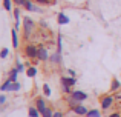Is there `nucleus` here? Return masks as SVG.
Listing matches in <instances>:
<instances>
[{
    "label": "nucleus",
    "instance_id": "1",
    "mask_svg": "<svg viewBox=\"0 0 121 117\" xmlns=\"http://www.w3.org/2000/svg\"><path fill=\"white\" fill-rule=\"evenodd\" d=\"M32 29H34V22L31 20L29 17H25L23 19V31H25V36H29L31 33H32Z\"/></svg>",
    "mask_w": 121,
    "mask_h": 117
},
{
    "label": "nucleus",
    "instance_id": "2",
    "mask_svg": "<svg viewBox=\"0 0 121 117\" xmlns=\"http://www.w3.org/2000/svg\"><path fill=\"white\" fill-rule=\"evenodd\" d=\"M37 52H39V48L34 46V45H28L26 48H25V54L29 59H37Z\"/></svg>",
    "mask_w": 121,
    "mask_h": 117
},
{
    "label": "nucleus",
    "instance_id": "3",
    "mask_svg": "<svg viewBox=\"0 0 121 117\" xmlns=\"http://www.w3.org/2000/svg\"><path fill=\"white\" fill-rule=\"evenodd\" d=\"M71 97H72L74 100H77V102H83V100L87 99V94L83 93V91H72Z\"/></svg>",
    "mask_w": 121,
    "mask_h": 117
},
{
    "label": "nucleus",
    "instance_id": "4",
    "mask_svg": "<svg viewBox=\"0 0 121 117\" xmlns=\"http://www.w3.org/2000/svg\"><path fill=\"white\" fill-rule=\"evenodd\" d=\"M113 103V97L112 96H106V97H103L101 99V108L103 109H107V108H110V105Z\"/></svg>",
    "mask_w": 121,
    "mask_h": 117
},
{
    "label": "nucleus",
    "instance_id": "5",
    "mask_svg": "<svg viewBox=\"0 0 121 117\" xmlns=\"http://www.w3.org/2000/svg\"><path fill=\"white\" fill-rule=\"evenodd\" d=\"M72 109H74V112L78 114V116H86L89 112L87 109H86V106H83V105H77V106H74Z\"/></svg>",
    "mask_w": 121,
    "mask_h": 117
},
{
    "label": "nucleus",
    "instance_id": "6",
    "mask_svg": "<svg viewBox=\"0 0 121 117\" xmlns=\"http://www.w3.org/2000/svg\"><path fill=\"white\" fill-rule=\"evenodd\" d=\"M37 59H39V60H48V51H46V48L40 46L39 52H37Z\"/></svg>",
    "mask_w": 121,
    "mask_h": 117
},
{
    "label": "nucleus",
    "instance_id": "7",
    "mask_svg": "<svg viewBox=\"0 0 121 117\" xmlns=\"http://www.w3.org/2000/svg\"><path fill=\"white\" fill-rule=\"evenodd\" d=\"M61 83L63 85H69V86H74V85L77 83V80H75V77H61Z\"/></svg>",
    "mask_w": 121,
    "mask_h": 117
},
{
    "label": "nucleus",
    "instance_id": "8",
    "mask_svg": "<svg viewBox=\"0 0 121 117\" xmlns=\"http://www.w3.org/2000/svg\"><path fill=\"white\" fill-rule=\"evenodd\" d=\"M23 6L28 9V11H37V12H40V9L37 8V6H34L31 0H25V5H23Z\"/></svg>",
    "mask_w": 121,
    "mask_h": 117
},
{
    "label": "nucleus",
    "instance_id": "9",
    "mask_svg": "<svg viewBox=\"0 0 121 117\" xmlns=\"http://www.w3.org/2000/svg\"><path fill=\"white\" fill-rule=\"evenodd\" d=\"M58 23H60V25H66V23H69V17H66L63 12H60V14H58Z\"/></svg>",
    "mask_w": 121,
    "mask_h": 117
},
{
    "label": "nucleus",
    "instance_id": "10",
    "mask_svg": "<svg viewBox=\"0 0 121 117\" xmlns=\"http://www.w3.org/2000/svg\"><path fill=\"white\" fill-rule=\"evenodd\" d=\"M37 108H39V111H40V112L43 111V109H46V108H48L43 99H37Z\"/></svg>",
    "mask_w": 121,
    "mask_h": 117
},
{
    "label": "nucleus",
    "instance_id": "11",
    "mask_svg": "<svg viewBox=\"0 0 121 117\" xmlns=\"http://www.w3.org/2000/svg\"><path fill=\"white\" fill-rule=\"evenodd\" d=\"M40 114H41V112L39 111V108H34V106L29 108V117H39Z\"/></svg>",
    "mask_w": 121,
    "mask_h": 117
},
{
    "label": "nucleus",
    "instance_id": "12",
    "mask_svg": "<svg viewBox=\"0 0 121 117\" xmlns=\"http://www.w3.org/2000/svg\"><path fill=\"white\" fill-rule=\"evenodd\" d=\"M120 86H121L120 80H118V79H113V80H112V86H110V89H112V91H117V89H120Z\"/></svg>",
    "mask_w": 121,
    "mask_h": 117
},
{
    "label": "nucleus",
    "instance_id": "13",
    "mask_svg": "<svg viewBox=\"0 0 121 117\" xmlns=\"http://www.w3.org/2000/svg\"><path fill=\"white\" fill-rule=\"evenodd\" d=\"M41 117H54V112H52V109H49V108L43 109V111H41Z\"/></svg>",
    "mask_w": 121,
    "mask_h": 117
},
{
    "label": "nucleus",
    "instance_id": "14",
    "mask_svg": "<svg viewBox=\"0 0 121 117\" xmlns=\"http://www.w3.org/2000/svg\"><path fill=\"white\" fill-rule=\"evenodd\" d=\"M26 74H28V77H34V75L37 74V68H35V66H31V68H28Z\"/></svg>",
    "mask_w": 121,
    "mask_h": 117
},
{
    "label": "nucleus",
    "instance_id": "15",
    "mask_svg": "<svg viewBox=\"0 0 121 117\" xmlns=\"http://www.w3.org/2000/svg\"><path fill=\"white\" fill-rule=\"evenodd\" d=\"M17 72H18L17 68L11 71V74H9V80H11V82H17Z\"/></svg>",
    "mask_w": 121,
    "mask_h": 117
},
{
    "label": "nucleus",
    "instance_id": "16",
    "mask_svg": "<svg viewBox=\"0 0 121 117\" xmlns=\"http://www.w3.org/2000/svg\"><path fill=\"white\" fill-rule=\"evenodd\" d=\"M101 114H100V111L98 109H91V111L86 114V117H100Z\"/></svg>",
    "mask_w": 121,
    "mask_h": 117
},
{
    "label": "nucleus",
    "instance_id": "17",
    "mask_svg": "<svg viewBox=\"0 0 121 117\" xmlns=\"http://www.w3.org/2000/svg\"><path fill=\"white\" fill-rule=\"evenodd\" d=\"M12 43H14V48H17L18 46V40H17V33H15V29H12Z\"/></svg>",
    "mask_w": 121,
    "mask_h": 117
},
{
    "label": "nucleus",
    "instance_id": "18",
    "mask_svg": "<svg viewBox=\"0 0 121 117\" xmlns=\"http://www.w3.org/2000/svg\"><path fill=\"white\" fill-rule=\"evenodd\" d=\"M11 85H12V82L8 79V80H6L5 83L2 85V88H0V89H2V91H6V89H9V86H11Z\"/></svg>",
    "mask_w": 121,
    "mask_h": 117
},
{
    "label": "nucleus",
    "instance_id": "19",
    "mask_svg": "<svg viewBox=\"0 0 121 117\" xmlns=\"http://www.w3.org/2000/svg\"><path fill=\"white\" fill-rule=\"evenodd\" d=\"M20 89V83H17V82H12V85L9 86V91H18Z\"/></svg>",
    "mask_w": 121,
    "mask_h": 117
},
{
    "label": "nucleus",
    "instance_id": "20",
    "mask_svg": "<svg viewBox=\"0 0 121 117\" xmlns=\"http://www.w3.org/2000/svg\"><path fill=\"white\" fill-rule=\"evenodd\" d=\"M3 8L6 11H11V0H3Z\"/></svg>",
    "mask_w": 121,
    "mask_h": 117
},
{
    "label": "nucleus",
    "instance_id": "21",
    "mask_svg": "<svg viewBox=\"0 0 121 117\" xmlns=\"http://www.w3.org/2000/svg\"><path fill=\"white\" fill-rule=\"evenodd\" d=\"M14 17L17 22V28H18V20H20V9H14Z\"/></svg>",
    "mask_w": 121,
    "mask_h": 117
},
{
    "label": "nucleus",
    "instance_id": "22",
    "mask_svg": "<svg viewBox=\"0 0 121 117\" xmlns=\"http://www.w3.org/2000/svg\"><path fill=\"white\" fill-rule=\"evenodd\" d=\"M43 93H44V96H51V88H49V85H43Z\"/></svg>",
    "mask_w": 121,
    "mask_h": 117
},
{
    "label": "nucleus",
    "instance_id": "23",
    "mask_svg": "<svg viewBox=\"0 0 121 117\" xmlns=\"http://www.w3.org/2000/svg\"><path fill=\"white\" fill-rule=\"evenodd\" d=\"M51 60H52L54 63H58V62H60V52H57V54H54L52 57H51Z\"/></svg>",
    "mask_w": 121,
    "mask_h": 117
},
{
    "label": "nucleus",
    "instance_id": "24",
    "mask_svg": "<svg viewBox=\"0 0 121 117\" xmlns=\"http://www.w3.org/2000/svg\"><path fill=\"white\" fill-rule=\"evenodd\" d=\"M0 56H2V59H5L6 56H8V48H3V49H2V54H0Z\"/></svg>",
    "mask_w": 121,
    "mask_h": 117
},
{
    "label": "nucleus",
    "instance_id": "25",
    "mask_svg": "<svg viewBox=\"0 0 121 117\" xmlns=\"http://www.w3.org/2000/svg\"><path fill=\"white\" fill-rule=\"evenodd\" d=\"M63 91L65 93H71V86L69 85H63Z\"/></svg>",
    "mask_w": 121,
    "mask_h": 117
},
{
    "label": "nucleus",
    "instance_id": "26",
    "mask_svg": "<svg viewBox=\"0 0 121 117\" xmlns=\"http://www.w3.org/2000/svg\"><path fill=\"white\" fill-rule=\"evenodd\" d=\"M37 3H43V5H48V3H51L52 0H35Z\"/></svg>",
    "mask_w": 121,
    "mask_h": 117
},
{
    "label": "nucleus",
    "instance_id": "27",
    "mask_svg": "<svg viewBox=\"0 0 121 117\" xmlns=\"http://www.w3.org/2000/svg\"><path fill=\"white\" fill-rule=\"evenodd\" d=\"M14 3L18 5V6H22V5H25V0H14Z\"/></svg>",
    "mask_w": 121,
    "mask_h": 117
},
{
    "label": "nucleus",
    "instance_id": "28",
    "mask_svg": "<svg viewBox=\"0 0 121 117\" xmlns=\"http://www.w3.org/2000/svg\"><path fill=\"white\" fill-rule=\"evenodd\" d=\"M54 117H63V112H61V111H57V112H54Z\"/></svg>",
    "mask_w": 121,
    "mask_h": 117
},
{
    "label": "nucleus",
    "instance_id": "29",
    "mask_svg": "<svg viewBox=\"0 0 121 117\" xmlns=\"http://www.w3.org/2000/svg\"><path fill=\"white\" fill-rule=\"evenodd\" d=\"M17 69H18V72H20V71H23V65H22L20 62L17 63Z\"/></svg>",
    "mask_w": 121,
    "mask_h": 117
},
{
    "label": "nucleus",
    "instance_id": "30",
    "mask_svg": "<svg viewBox=\"0 0 121 117\" xmlns=\"http://www.w3.org/2000/svg\"><path fill=\"white\" fill-rule=\"evenodd\" d=\"M6 102V97L5 96H0V103H2V105H3V103H5Z\"/></svg>",
    "mask_w": 121,
    "mask_h": 117
},
{
    "label": "nucleus",
    "instance_id": "31",
    "mask_svg": "<svg viewBox=\"0 0 121 117\" xmlns=\"http://www.w3.org/2000/svg\"><path fill=\"white\" fill-rule=\"evenodd\" d=\"M69 74H71V77H75V71L74 69H69Z\"/></svg>",
    "mask_w": 121,
    "mask_h": 117
},
{
    "label": "nucleus",
    "instance_id": "32",
    "mask_svg": "<svg viewBox=\"0 0 121 117\" xmlns=\"http://www.w3.org/2000/svg\"><path fill=\"white\" fill-rule=\"evenodd\" d=\"M109 117H121V116H120V114H118V112H113V114H110V116H109Z\"/></svg>",
    "mask_w": 121,
    "mask_h": 117
}]
</instances>
